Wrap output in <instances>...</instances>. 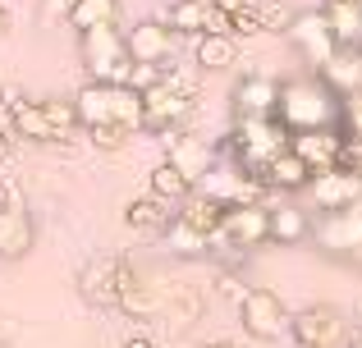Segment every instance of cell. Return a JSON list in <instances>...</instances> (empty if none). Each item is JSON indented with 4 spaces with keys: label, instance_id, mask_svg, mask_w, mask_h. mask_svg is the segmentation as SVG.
<instances>
[{
    "label": "cell",
    "instance_id": "e0dca14e",
    "mask_svg": "<svg viewBox=\"0 0 362 348\" xmlns=\"http://www.w3.org/2000/svg\"><path fill=\"white\" fill-rule=\"evenodd\" d=\"M317 243L326 252H362V220L354 211H335V215H326V220L317 224Z\"/></svg>",
    "mask_w": 362,
    "mask_h": 348
},
{
    "label": "cell",
    "instance_id": "277c9868",
    "mask_svg": "<svg viewBox=\"0 0 362 348\" xmlns=\"http://www.w3.org/2000/svg\"><path fill=\"white\" fill-rule=\"evenodd\" d=\"M133 280H138V270L129 266V257L101 252V257H92L88 266L78 270V294H83V303H92V307H119V294Z\"/></svg>",
    "mask_w": 362,
    "mask_h": 348
},
{
    "label": "cell",
    "instance_id": "ab89813d",
    "mask_svg": "<svg viewBox=\"0 0 362 348\" xmlns=\"http://www.w3.org/2000/svg\"><path fill=\"white\" fill-rule=\"evenodd\" d=\"M349 348H362V330H358V335H354V340H349Z\"/></svg>",
    "mask_w": 362,
    "mask_h": 348
},
{
    "label": "cell",
    "instance_id": "f1b7e54d",
    "mask_svg": "<svg viewBox=\"0 0 362 348\" xmlns=\"http://www.w3.org/2000/svg\"><path fill=\"white\" fill-rule=\"evenodd\" d=\"M188 193H193V184H188L170 161H160L156 170H151V197H156V202H184Z\"/></svg>",
    "mask_w": 362,
    "mask_h": 348
},
{
    "label": "cell",
    "instance_id": "5bb4252c",
    "mask_svg": "<svg viewBox=\"0 0 362 348\" xmlns=\"http://www.w3.org/2000/svg\"><path fill=\"white\" fill-rule=\"evenodd\" d=\"M293 156H298L303 165H308L312 174H326L339 165V147H344V133L339 128H321V133H298L293 138Z\"/></svg>",
    "mask_w": 362,
    "mask_h": 348
},
{
    "label": "cell",
    "instance_id": "d6986e66",
    "mask_svg": "<svg viewBox=\"0 0 362 348\" xmlns=\"http://www.w3.org/2000/svg\"><path fill=\"white\" fill-rule=\"evenodd\" d=\"M330 32H335L339 51H362V5H349V0H326L321 5Z\"/></svg>",
    "mask_w": 362,
    "mask_h": 348
},
{
    "label": "cell",
    "instance_id": "e575fe53",
    "mask_svg": "<svg viewBox=\"0 0 362 348\" xmlns=\"http://www.w3.org/2000/svg\"><path fill=\"white\" fill-rule=\"evenodd\" d=\"M335 170H349V174H358V179H362V138H344Z\"/></svg>",
    "mask_w": 362,
    "mask_h": 348
},
{
    "label": "cell",
    "instance_id": "836d02e7",
    "mask_svg": "<svg viewBox=\"0 0 362 348\" xmlns=\"http://www.w3.org/2000/svg\"><path fill=\"white\" fill-rule=\"evenodd\" d=\"M262 18H257V5L239 9V14H230V37H262Z\"/></svg>",
    "mask_w": 362,
    "mask_h": 348
},
{
    "label": "cell",
    "instance_id": "7c38bea8",
    "mask_svg": "<svg viewBox=\"0 0 362 348\" xmlns=\"http://www.w3.org/2000/svg\"><path fill=\"white\" fill-rule=\"evenodd\" d=\"M165 28L170 32H193V37H206V32L230 37V14H221L211 0H175L165 14Z\"/></svg>",
    "mask_w": 362,
    "mask_h": 348
},
{
    "label": "cell",
    "instance_id": "f35d334b",
    "mask_svg": "<svg viewBox=\"0 0 362 348\" xmlns=\"http://www.w3.org/2000/svg\"><path fill=\"white\" fill-rule=\"evenodd\" d=\"M124 348H156V344H151V340H147V335H133V340H129V344H124Z\"/></svg>",
    "mask_w": 362,
    "mask_h": 348
},
{
    "label": "cell",
    "instance_id": "d590c367",
    "mask_svg": "<svg viewBox=\"0 0 362 348\" xmlns=\"http://www.w3.org/2000/svg\"><path fill=\"white\" fill-rule=\"evenodd\" d=\"M9 156H14V128H9V124H0V165H5Z\"/></svg>",
    "mask_w": 362,
    "mask_h": 348
},
{
    "label": "cell",
    "instance_id": "ffe728a7",
    "mask_svg": "<svg viewBox=\"0 0 362 348\" xmlns=\"http://www.w3.org/2000/svg\"><path fill=\"white\" fill-rule=\"evenodd\" d=\"M9 128H14V138H28V143H55L51 124H46L42 101L9 97Z\"/></svg>",
    "mask_w": 362,
    "mask_h": 348
},
{
    "label": "cell",
    "instance_id": "7a4b0ae2",
    "mask_svg": "<svg viewBox=\"0 0 362 348\" xmlns=\"http://www.w3.org/2000/svg\"><path fill=\"white\" fill-rule=\"evenodd\" d=\"M83 128H101V124H119V128H142V97L133 88H115V83H88L74 97Z\"/></svg>",
    "mask_w": 362,
    "mask_h": 348
},
{
    "label": "cell",
    "instance_id": "7402d4cb",
    "mask_svg": "<svg viewBox=\"0 0 362 348\" xmlns=\"http://www.w3.org/2000/svg\"><path fill=\"white\" fill-rule=\"evenodd\" d=\"M165 307H170V289H156V284H147V280H133V284L119 294V312L133 316V321L160 316Z\"/></svg>",
    "mask_w": 362,
    "mask_h": 348
},
{
    "label": "cell",
    "instance_id": "b9f144b4",
    "mask_svg": "<svg viewBox=\"0 0 362 348\" xmlns=\"http://www.w3.org/2000/svg\"><path fill=\"white\" fill-rule=\"evenodd\" d=\"M206 348H234V344H206Z\"/></svg>",
    "mask_w": 362,
    "mask_h": 348
},
{
    "label": "cell",
    "instance_id": "4316f807",
    "mask_svg": "<svg viewBox=\"0 0 362 348\" xmlns=\"http://www.w3.org/2000/svg\"><path fill=\"white\" fill-rule=\"evenodd\" d=\"M42 110H46V124H51V133H55V143H69L74 133H78V106H74L69 97H46L42 101Z\"/></svg>",
    "mask_w": 362,
    "mask_h": 348
},
{
    "label": "cell",
    "instance_id": "1f68e13d",
    "mask_svg": "<svg viewBox=\"0 0 362 348\" xmlns=\"http://www.w3.org/2000/svg\"><path fill=\"white\" fill-rule=\"evenodd\" d=\"M160 83H165V69H160V64H133V73H129V88L138 92H151V88H160Z\"/></svg>",
    "mask_w": 362,
    "mask_h": 348
},
{
    "label": "cell",
    "instance_id": "5b68a950",
    "mask_svg": "<svg viewBox=\"0 0 362 348\" xmlns=\"http://www.w3.org/2000/svg\"><path fill=\"white\" fill-rule=\"evenodd\" d=\"M289 307L280 303V294L275 289H247V294L239 298V325L247 340L257 344H271L280 340V335H289Z\"/></svg>",
    "mask_w": 362,
    "mask_h": 348
},
{
    "label": "cell",
    "instance_id": "8fae6325",
    "mask_svg": "<svg viewBox=\"0 0 362 348\" xmlns=\"http://www.w3.org/2000/svg\"><path fill=\"white\" fill-rule=\"evenodd\" d=\"M165 161L175 165L179 174L188 179V184H206V179L216 174V147L206 143V138H193V133H179V138H170V152H165Z\"/></svg>",
    "mask_w": 362,
    "mask_h": 348
},
{
    "label": "cell",
    "instance_id": "83f0119b",
    "mask_svg": "<svg viewBox=\"0 0 362 348\" xmlns=\"http://www.w3.org/2000/svg\"><path fill=\"white\" fill-rule=\"evenodd\" d=\"M193 60L202 64V69H230V64H234V37H221V32L197 37Z\"/></svg>",
    "mask_w": 362,
    "mask_h": 348
},
{
    "label": "cell",
    "instance_id": "60d3db41",
    "mask_svg": "<svg viewBox=\"0 0 362 348\" xmlns=\"http://www.w3.org/2000/svg\"><path fill=\"white\" fill-rule=\"evenodd\" d=\"M5 28H9V14H5V9H0V32H5Z\"/></svg>",
    "mask_w": 362,
    "mask_h": 348
},
{
    "label": "cell",
    "instance_id": "d6a6232c",
    "mask_svg": "<svg viewBox=\"0 0 362 348\" xmlns=\"http://www.w3.org/2000/svg\"><path fill=\"white\" fill-rule=\"evenodd\" d=\"M88 138H92V147H101V152H119V147L129 143V128L101 124V128H88Z\"/></svg>",
    "mask_w": 362,
    "mask_h": 348
},
{
    "label": "cell",
    "instance_id": "ac0fdd59",
    "mask_svg": "<svg viewBox=\"0 0 362 348\" xmlns=\"http://www.w3.org/2000/svg\"><path fill=\"white\" fill-rule=\"evenodd\" d=\"M321 83H326L339 101L362 97V51H339L335 60L321 69Z\"/></svg>",
    "mask_w": 362,
    "mask_h": 348
},
{
    "label": "cell",
    "instance_id": "30bf717a",
    "mask_svg": "<svg viewBox=\"0 0 362 348\" xmlns=\"http://www.w3.org/2000/svg\"><path fill=\"white\" fill-rule=\"evenodd\" d=\"M289 32H293V42H298L303 60L317 64V69H326V64L339 55V42H335V32H330V23H326L321 9H303V14L293 18Z\"/></svg>",
    "mask_w": 362,
    "mask_h": 348
},
{
    "label": "cell",
    "instance_id": "8d00e7d4",
    "mask_svg": "<svg viewBox=\"0 0 362 348\" xmlns=\"http://www.w3.org/2000/svg\"><path fill=\"white\" fill-rule=\"evenodd\" d=\"M74 5H78V0H46V14H51V18H69Z\"/></svg>",
    "mask_w": 362,
    "mask_h": 348
},
{
    "label": "cell",
    "instance_id": "603a6c76",
    "mask_svg": "<svg viewBox=\"0 0 362 348\" xmlns=\"http://www.w3.org/2000/svg\"><path fill=\"white\" fill-rule=\"evenodd\" d=\"M225 211H230V206H225L221 197H211V193H188V202H184V211H179V220H188L193 229H202L206 239H216V234H221Z\"/></svg>",
    "mask_w": 362,
    "mask_h": 348
},
{
    "label": "cell",
    "instance_id": "9a60e30c",
    "mask_svg": "<svg viewBox=\"0 0 362 348\" xmlns=\"http://www.w3.org/2000/svg\"><path fill=\"white\" fill-rule=\"evenodd\" d=\"M275 106H280V83L262 78V73H247L239 88H234L239 119H275Z\"/></svg>",
    "mask_w": 362,
    "mask_h": 348
},
{
    "label": "cell",
    "instance_id": "f546056e",
    "mask_svg": "<svg viewBox=\"0 0 362 348\" xmlns=\"http://www.w3.org/2000/svg\"><path fill=\"white\" fill-rule=\"evenodd\" d=\"M124 224L129 229H160L165 224V202H156V197H133L129 206H124Z\"/></svg>",
    "mask_w": 362,
    "mask_h": 348
},
{
    "label": "cell",
    "instance_id": "7bdbcfd3",
    "mask_svg": "<svg viewBox=\"0 0 362 348\" xmlns=\"http://www.w3.org/2000/svg\"><path fill=\"white\" fill-rule=\"evenodd\" d=\"M349 5H362V0H349Z\"/></svg>",
    "mask_w": 362,
    "mask_h": 348
},
{
    "label": "cell",
    "instance_id": "484cf974",
    "mask_svg": "<svg viewBox=\"0 0 362 348\" xmlns=\"http://www.w3.org/2000/svg\"><path fill=\"white\" fill-rule=\"evenodd\" d=\"M211 243L216 239H206L202 229H193V224L179 220V215L165 224V248L175 252V257H202V252H211Z\"/></svg>",
    "mask_w": 362,
    "mask_h": 348
},
{
    "label": "cell",
    "instance_id": "9c48e42d",
    "mask_svg": "<svg viewBox=\"0 0 362 348\" xmlns=\"http://www.w3.org/2000/svg\"><path fill=\"white\" fill-rule=\"evenodd\" d=\"M188 106H193V101H188V92L165 73V83H160V88L142 92V128H147V133H170V128L188 115Z\"/></svg>",
    "mask_w": 362,
    "mask_h": 348
},
{
    "label": "cell",
    "instance_id": "52a82bcc",
    "mask_svg": "<svg viewBox=\"0 0 362 348\" xmlns=\"http://www.w3.org/2000/svg\"><path fill=\"white\" fill-rule=\"evenodd\" d=\"M37 243V224L28 215V202L18 193V184H5V202H0V261L28 257Z\"/></svg>",
    "mask_w": 362,
    "mask_h": 348
},
{
    "label": "cell",
    "instance_id": "4fadbf2b",
    "mask_svg": "<svg viewBox=\"0 0 362 348\" xmlns=\"http://www.w3.org/2000/svg\"><path fill=\"white\" fill-rule=\"evenodd\" d=\"M308 197L317 211L335 215V211H349V206L362 197V179L349 174V170H326V174H312L308 184Z\"/></svg>",
    "mask_w": 362,
    "mask_h": 348
},
{
    "label": "cell",
    "instance_id": "8992f818",
    "mask_svg": "<svg viewBox=\"0 0 362 348\" xmlns=\"http://www.w3.org/2000/svg\"><path fill=\"white\" fill-rule=\"evenodd\" d=\"M216 243H230L234 252H252L262 243H271V206L266 202H239L225 211Z\"/></svg>",
    "mask_w": 362,
    "mask_h": 348
},
{
    "label": "cell",
    "instance_id": "d4e9b609",
    "mask_svg": "<svg viewBox=\"0 0 362 348\" xmlns=\"http://www.w3.org/2000/svg\"><path fill=\"white\" fill-rule=\"evenodd\" d=\"M312 234L308 224V211H298V206H271V243H284V248H293V243H303Z\"/></svg>",
    "mask_w": 362,
    "mask_h": 348
},
{
    "label": "cell",
    "instance_id": "2e32d148",
    "mask_svg": "<svg viewBox=\"0 0 362 348\" xmlns=\"http://www.w3.org/2000/svg\"><path fill=\"white\" fill-rule=\"evenodd\" d=\"M129 55L133 64H160L170 55V46H175V32H170L165 23H156V18H142L138 28H129Z\"/></svg>",
    "mask_w": 362,
    "mask_h": 348
},
{
    "label": "cell",
    "instance_id": "44dd1931",
    "mask_svg": "<svg viewBox=\"0 0 362 348\" xmlns=\"http://www.w3.org/2000/svg\"><path fill=\"white\" fill-rule=\"evenodd\" d=\"M119 18H124L119 0H78L64 23H69L78 37H88V32H97V28H119Z\"/></svg>",
    "mask_w": 362,
    "mask_h": 348
},
{
    "label": "cell",
    "instance_id": "cb8c5ba5",
    "mask_svg": "<svg viewBox=\"0 0 362 348\" xmlns=\"http://www.w3.org/2000/svg\"><path fill=\"white\" fill-rule=\"evenodd\" d=\"M312 184V170L293 156V147H284L280 156H271L266 165V188H280V193H298V188Z\"/></svg>",
    "mask_w": 362,
    "mask_h": 348
},
{
    "label": "cell",
    "instance_id": "ba28073f",
    "mask_svg": "<svg viewBox=\"0 0 362 348\" xmlns=\"http://www.w3.org/2000/svg\"><path fill=\"white\" fill-rule=\"evenodd\" d=\"M289 340L298 348H339L344 340V312L335 303H308L289 321Z\"/></svg>",
    "mask_w": 362,
    "mask_h": 348
},
{
    "label": "cell",
    "instance_id": "3957f363",
    "mask_svg": "<svg viewBox=\"0 0 362 348\" xmlns=\"http://www.w3.org/2000/svg\"><path fill=\"white\" fill-rule=\"evenodd\" d=\"M78 46H83V60H88L92 83H115V88H129L133 55H129V42H124L119 28H97V32L78 37Z\"/></svg>",
    "mask_w": 362,
    "mask_h": 348
},
{
    "label": "cell",
    "instance_id": "4dcf8cb0",
    "mask_svg": "<svg viewBox=\"0 0 362 348\" xmlns=\"http://www.w3.org/2000/svg\"><path fill=\"white\" fill-rule=\"evenodd\" d=\"M257 18H262L266 32H289L298 14H293V9L284 5V0H266V5H257Z\"/></svg>",
    "mask_w": 362,
    "mask_h": 348
},
{
    "label": "cell",
    "instance_id": "74e56055",
    "mask_svg": "<svg viewBox=\"0 0 362 348\" xmlns=\"http://www.w3.org/2000/svg\"><path fill=\"white\" fill-rule=\"evenodd\" d=\"M221 14H239V9H247V0H211Z\"/></svg>",
    "mask_w": 362,
    "mask_h": 348
},
{
    "label": "cell",
    "instance_id": "6da1fadb",
    "mask_svg": "<svg viewBox=\"0 0 362 348\" xmlns=\"http://www.w3.org/2000/svg\"><path fill=\"white\" fill-rule=\"evenodd\" d=\"M339 115H344V101L326 88V83H284L280 88V106H275V119L298 133H321V128H339Z\"/></svg>",
    "mask_w": 362,
    "mask_h": 348
}]
</instances>
